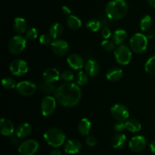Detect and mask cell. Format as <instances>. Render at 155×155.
Returning <instances> with one entry per match:
<instances>
[{"instance_id": "6da1fadb", "label": "cell", "mask_w": 155, "mask_h": 155, "mask_svg": "<svg viewBox=\"0 0 155 155\" xmlns=\"http://www.w3.org/2000/svg\"><path fill=\"white\" fill-rule=\"evenodd\" d=\"M54 98L58 102L64 107H75L81 100V89L79 85L76 83H64L56 89L54 92Z\"/></svg>"}, {"instance_id": "7a4b0ae2", "label": "cell", "mask_w": 155, "mask_h": 155, "mask_svg": "<svg viewBox=\"0 0 155 155\" xmlns=\"http://www.w3.org/2000/svg\"><path fill=\"white\" fill-rule=\"evenodd\" d=\"M128 12V5L125 0H111L105 7V15L113 21L123 19Z\"/></svg>"}, {"instance_id": "3957f363", "label": "cell", "mask_w": 155, "mask_h": 155, "mask_svg": "<svg viewBox=\"0 0 155 155\" xmlns=\"http://www.w3.org/2000/svg\"><path fill=\"white\" fill-rule=\"evenodd\" d=\"M44 140L50 146L58 148L65 143L66 136L64 132L58 128L48 129L43 134Z\"/></svg>"}, {"instance_id": "277c9868", "label": "cell", "mask_w": 155, "mask_h": 155, "mask_svg": "<svg viewBox=\"0 0 155 155\" xmlns=\"http://www.w3.org/2000/svg\"><path fill=\"white\" fill-rule=\"evenodd\" d=\"M148 45V39L146 35L141 33H136L130 38V46L135 53L141 54L146 51Z\"/></svg>"}, {"instance_id": "5b68a950", "label": "cell", "mask_w": 155, "mask_h": 155, "mask_svg": "<svg viewBox=\"0 0 155 155\" xmlns=\"http://www.w3.org/2000/svg\"><path fill=\"white\" fill-rule=\"evenodd\" d=\"M117 62L120 65H128L132 59V50L124 45H119L114 51Z\"/></svg>"}, {"instance_id": "8992f818", "label": "cell", "mask_w": 155, "mask_h": 155, "mask_svg": "<svg viewBox=\"0 0 155 155\" xmlns=\"http://www.w3.org/2000/svg\"><path fill=\"white\" fill-rule=\"evenodd\" d=\"M8 50L12 54H19L24 51L27 46V39L20 35L13 36L9 40Z\"/></svg>"}, {"instance_id": "52a82bcc", "label": "cell", "mask_w": 155, "mask_h": 155, "mask_svg": "<svg viewBox=\"0 0 155 155\" xmlns=\"http://www.w3.org/2000/svg\"><path fill=\"white\" fill-rule=\"evenodd\" d=\"M56 98L51 95H46L44 97L41 101V113L42 116L49 117L53 114L56 108Z\"/></svg>"}, {"instance_id": "ba28073f", "label": "cell", "mask_w": 155, "mask_h": 155, "mask_svg": "<svg viewBox=\"0 0 155 155\" xmlns=\"http://www.w3.org/2000/svg\"><path fill=\"white\" fill-rule=\"evenodd\" d=\"M9 71L11 74L17 77H22L27 74L29 66L27 61L22 59H16L9 65Z\"/></svg>"}, {"instance_id": "9c48e42d", "label": "cell", "mask_w": 155, "mask_h": 155, "mask_svg": "<svg viewBox=\"0 0 155 155\" xmlns=\"http://www.w3.org/2000/svg\"><path fill=\"white\" fill-rule=\"evenodd\" d=\"M37 86L33 82L28 80L21 81L17 84L16 91L20 95L24 97H30L34 95Z\"/></svg>"}, {"instance_id": "30bf717a", "label": "cell", "mask_w": 155, "mask_h": 155, "mask_svg": "<svg viewBox=\"0 0 155 155\" xmlns=\"http://www.w3.org/2000/svg\"><path fill=\"white\" fill-rule=\"evenodd\" d=\"M39 144L35 139H27L20 144L18 152L21 155H34L39 149Z\"/></svg>"}, {"instance_id": "8fae6325", "label": "cell", "mask_w": 155, "mask_h": 155, "mask_svg": "<svg viewBox=\"0 0 155 155\" xmlns=\"http://www.w3.org/2000/svg\"><path fill=\"white\" fill-rule=\"evenodd\" d=\"M112 117L117 121H127L130 116L128 108L124 104H116L110 108Z\"/></svg>"}, {"instance_id": "7c38bea8", "label": "cell", "mask_w": 155, "mask_h": 155, "mask_svg": "<svg viewBox=\"0 0 155 155\" xmlns=\"http://www.w3.org/2000/svg\"><path fill=\"white\" fill-rule=\"evenodd\" d=\"M51 48L54 54L61 57L65 56L69 51V45L63 39H54L51 42Z\"/></svg>"}, {"instance_id": "4fadbf2b", "label": "cell", "mask_w": 155, "mask_h": 155, "mask_svg": "<svg viewBox=\"0 0 155 155\" xmlns=\"http://www.w3.org/2000/svg\"><path fill=\"white\" fill-rule=\"evenodd\" d=\"M147 141L144 136H136L132 138L129 142V147L133 152H140L146 147Z\"/></svg>"}, {"instance_id": "5bb4252c", "label": "cell", "mask_w": 155, "mask_h": 155, "mask_svg": "<svg viewBox=\"0 0 155 155\" xmlns=\"http://www.w3.org/2000/svg\"><path fill=\"white\" fill-rule=\"evenodd\" d=\"M67 62H68L70 68L76 70V71L81 70L85 66V62L83 58L80 54H70L67 58Z\"/></svg>"}, {"instance_id": "9a60e30c", "label": "cell", "mask_w": 155, "mask_h": 155, "mask_svg": "<svg viewBox=\"0 0 155 155\" xmlns=\"http://www.w3.org/2000/svg\"><path fill=\"white\" fill-rule=\"evenodd\" d=\"M15 132L14 124L7 118H2L0 120V133L4 136H10Z\"/></svg>"}, {"instance_id": "2e32d148", "label": "cell", "mask_w": 155, "mask_h": 155, "mask_svg": "<svg viewBox=\"0 0 155 155\" xmlns=\"http://www.w3.org/2000/svg\"><path fill=\"white\" fill-rule=\"evenodd\" d=\"M61 78V74L56 68H49L44 71L42 74V80L48 82V83H54L58 81Z\"/></svg>"}, {"instance_id": "e0dca14e", "label": "cell", "mask_w": 155, "mask_h": 155, "mask_svg": "<svg viewBox=\"0 0 155 155\" xmlns=\"http://www.w3.org/2000/svg\"><path fill=\"white\" fill-rule=\"evenodd\" d=\"M82 148V145L77 139H68L64 143V149L69 154H75L80 152Z\"/></svg>"}, {"instance_id": "ac0fdd59", "label": "cell", "mask_w": 155, "mask_h": 155, "mask_svg": "<svg viewBox=\"0 0 155 155\" xmlns=\"http://www.w3.org/2000/svg\"><path fill=\"white\" fill-rule=\"evenodd\" d=\"M85 71L89 77H94L97 76L99 72V65L98 62L94 59H89L85 63Z\"/></svg>"}, {"instance_id": "d6986e66", "label": "cell", "mask_w": 155, "mask_h": 155, "mask_svg": "<svg viewBox=\"0 0 155 155\" xmlns=\"http://www.w3.org/2000/svg\"><path fill=\"white\" fill-rule=\"evenodd\" d=\"M32 133V127L28 123H23L15 129V135L20 139L28 137Z\"/></svg>"}, {"instance_id": "ffe728a7", "label": "cell", "mask_w": 155, "mask_h": 155, "mask_svg": "<svg viewBox=\"0 0 155 155\" xmlns=\"http://www.w3.org/2000/svg\"><path fill=\"white\" fill-rule=\"evenodd\" d=\"M91 127H92V124L90 120L88 118H83L80 120L77 125V131L80 136H89V132L91 130Z\"/></svg>"}, {"instance_id": "44dd1931", "label": "cell", "mask_w": 155, "mask_h": 155, "mask_svg": "<svg viewBox=\"0 0 155 155\" xmlns=\"http://www.w3.org/2000/svg\"><path fill=\"white\" fill-rule=\"evenodd\" d=\"M12 27H13L14 30L18 34L26 33V31L27 30V21L24 18H20V17L15 18L13 23H12Z\"/></svg>"}, {"instance_id": "7402d4cb", "label": "cell", "mask_w": 155, "mask_h": 155, "mask_svg": "<svg viewBox=\"0 0 155 155\" xmlns=\"http://www.w3.org/2000/svg\"><path fill=\"white\" fill-rule=\"evenodd\" d=\"M37 87L38 89L39 90V92L45 94V95H50V94L55 92L56 90L55 86L53 85V83H48V82L45 81V80H44L39 81Z\"/></svg>"}, {"instance_id": "603a6c76", "label": "cell", "mask_w": 155, "mask_h": 155, "mask_svg": "<svg viewBox=\"0 0 155 155\" xmlns=\"http://www.w3.org/2000/svg\"><path fill=\"white\" fill-rule=\"evenodd\" d=\"M123 71L119 68H112L106 73V78L110 82H117L121 79Z\"/></svg>"}, {"instance_id": "cb8c5ba5", "label": "cell", "mask_w": 155, "mask_h": 155, "mask_svg": "<svg viewBox=\"0 0 155 155\" xmlns=\"http://www.w3.org/2000/svg\"><path fill=\"white\" fill-rule=\"evenodd\" d=\"M127 142V136L124 133H117L111 140V145L114 149H120L124 148Z\"/></svg>"}, {"instance_id": "d4e9b609", "label": "cell", "mask_w": 155, "mask_h": 155, "mask_svg": "<svg viewBox=\"0 0 155 155\" xmlns=\"http://www.w3.org/2000/svg\"><path fill=\"white\" fill-rule=\"evenodd\" d=\"M127 38V33L123 29H118L112 33V39L116 45H122Z\"/></svg>"}, {"instance_id": "484cf974", "label": "cell", "mask_w": 155, "mask_h": 155, "mask_svg": "<svg viewBox=\"0 0 155 155\" xmlns=\"http://www.w3.org/2000/svg\"><path fill=\"white\" fill-rule=\"evenodd\" d=\"M63 26L59 23H54L51 24L48 30V34L53 39H57L63 33Z\"/></svg>"}, {"instance_id": "4316f807", "label": "cell", "mask_w": 155, "mask_h": 155, "mask_svg": "<svg viewBox=\"0 0 155 155\" xmlns=\"http://www.w3.org/2000/svg\"><path fill=\"white\" fill-rule=\"evenodd\" d=\"M67 25L70 29L74 30H79L82 27V21L75 15H70L67 18Z\"/></svg>"}, {"instance_id": "83f0119b", "label": "cell", "mask_w": 155, "mask_h": 155, "mask_svg": "<svg viewBox=\"0 0 155 155\" xmlns=\"http://www.w3.org/2000/svg\"><path fill=\"white\" fill-rule=\"evenodd\" d=\"M126 124H127V130H129L131 133H138L142 129V125L139 123V121H138L136 119H130L127 120L126 121Z\"/></svg>"}, {"instance_id": "f1b7e54d", "label": "cell", "mask_w": 155, "mask_h": 155, "mask_svg": "<svg viewBox=\"0 0 155 155\" xmlns=\"http://www.w3.org/2000/svg\"><path fill=\"white\" fill-rule=\"evenodd\" d=\"M151 27H152V18L150 15H145L140 21L141 30L143 32H148Z\"/></svg>"}, {"instance_id": "f546056e", "label": "cell", "mask_w": 155, "mask_h": 155, "mask_svg": "<svg viewBox=\"0 0 155 155\" xmlns=\"http://www.w3.org/2000/svg\"><path fill=\"white\" fill-rule=\"evenodd\" d=\"M102 23L101 21L98 19H92L89 20L86 23V28L91 32H97L101 28Z\"/></svg>"}, {"instance_id": "4dcf8cb0", "label": "cell", "mask_w": 155, "mask_h": 155, "mask_svg": "<svg viewBox=\"0 0 155 155\" xmlns=\"http://www.w3.org/2000/svg\"><path fill=\"white\" fill-rule=\"evenodd\" d=\"M145 70L148 74H155V54L150 57L145 62Z\"/></svg>"}, {"instance_id": "1f68e13d", "label": "cell", "mask_w": 155, "mask_h": 155, "mask_svg": "<svg viewBox=\"0 0 155 155\" xmlns=\"http://www.w3.org/2000/svg\"><path fill=\"white\" fill-rule=\"evenodd\" d=\"M18 83L15 81V80L11 77H4L2 80V86L5 89H16V86Z\"/></svg>"}, {"instance_id": "d6a6232c", "label": "cell", "mask_w": 155, "mask_h": 155, "mask_svg": "<svg viewBox=\"0 0 155 155\" xmlns=\"http://www.w3.org/2000/svg\"><path fill=\"white\" fill-rule=\"evenodd\" d=\"M88 76L89 75L86 72L80 71L77 74V77H76L77 84H78L79 86H84V85L87 84L88 81H89V77H88Z\"/></svg>"}, {"instance_id": "836d02e7", "label": "cell", "mask_w": 155, "mask_h": 155, "mask_svg": "<svg viewBox=\"0 0 155 155\" xmlns=\"http://www.w3.org/2000/svg\"><path fill=\"white\" fill-rule=\"evenodd\" d=\"M61 79L65 83H71L74 79V75L73 72L69 70H65L61 74Z\"/></svg>"}, {"instance_id": "e575fe53", "label": "cell", "mask_w": 155, "mask_h": 155, "mask_svg": "<svg viewBox=\"0 0 155 155\" xmlns=\"http://www.w3.org/2000/svg\"><path fill=\"white\" fill-rule=\"evenodd\" d=\"M24 37L27 39V40L33 41L35 40L38 37V31L34 27L28 29L25 33V36Z\"/></svg>"}, {"instance_id": "d590c367", "label": "cell", "mask_w": 155, "mask_h": 155, "mask_svg": "<svg viewBox=\"0 0 155 155\" xmlns=\"http://www.w3.org/2000/svg\"><path fill=\"white\" fill-rule=\"evenodd\" d=\"M101 47L107 51H112L115 50V43L110 39H104L101 43Z\"/></svg>"}, {"instance_id": "8d00e7d4", "label": "cell", "mask_w": 155, "mask_h": 155, "mask_svg": "<svg viewBox=\"0 0 155 155\" xmlns=\"http://www.w3.org/2000/svg\"><path fill=\"white\" fill-rule=\"evenodd\" d=\"M52 42V38L51 37L50 35L42 34L39 36V42H40V44H42V45L47 46V45H51Z\"/></svg>"}, {"instance_id": "74e56055", "label": "cell", "mask_w": 155, "mask_h": 155, "mask_svg": "<svg viewBox=\"0 0 155 155\" xmlns=\"http://www.w3.org/2000/svg\"><path fill=\"white\" fill-rule=\"evenodd\" d=\"M114 130L117 132V133H122V132L125 131L127 130V124H126V121H118L117 124H114Z\"/></svg>"}, {"instance_id": "f35d334b", "label": "cell", "mask_w": 155, "mask_h": 155, "mask_svg": "<svg viewBox=\"0 0 155 155\" xmlns=\"http://www.w3.org/2000/svg\"><path fill=\"white\" fill-rule=\"evenodd\" d=\"M101 36L104 39H109V38L112 36L111 31L107 26H104L101 28Z\"/></svg>"}, {"instance_id": "ab89813d", "label": "cell", "mask_w": 155, "mask_h": 155, "mask_svg": "<svg viewBox=\"0 0 155 155\" xmlns=\"http://www.w3.org/2000/svg\"><path fill=\"white\" fill-rule=\"evenodd\" d=\"M86 143L88 146L94 147L97 145V139L93 136H87L86 139Z\"/></svg>"}, {"instance_id": "60d3db41", "label": "cell", "mask_w": 155, "mask_h": 155, "mask_svg": "<svg viewBox=\"0 0 155 155\" xmlns=\"http://www.w3.org/2000/svg\"><path fill=\"white\" fill-rule=\"evenodd\" d=\"M20 139L19 137H18L17 136V135H12V136H9V142H10V143L12 144V145H15V146H17V145H18V144H19V139Z\"/></svg>"}, {"instance_id": "b9f144b4", "label": "cell", "mask_w": 155, "mask_h": 155, "mask_svg": "<svg viewBox=\"0 0 155 155\" xmlns=\"http://www.w3.org/2000/svg\"><path fill=\"white\" fill-rule=\"evenodd\" d=\"M61 11H62V13H63L64 15H66L67 17L71 15V8L68 7V6H67V5L62 6Z\"/></svg>"}, {"instance_id": "7bdbcfd3", "label": "cell", "mask_w": 155, "mask_h": 155, "mask_svg": "<svg viewBox=\"0 0 155 155\" xmlns=\"http://www.w3.org/2000/svg\"><path fill=\"white\" fill-rule=\"evenodd\" d=\"M49 155H61V152L58 149H53L52 151H50Z\"/></svg>"}, {"instance_id": "ee69618b", "label": "cell", "mask_w": 155, "mask_h": 155, "mask_svg": "<svg viewBox=\"0 0 155 155\" xmlns=\"http://www.w3.org/2000/svg\"><path fill=\"white\" fill-rule=\"evenodd\" d=\"M146 35L147 38H148V39H153L154 36V33L153 31H150V30H148V32H147V34Z\"/></svg>"}, {"instance_id": "f6af8a7d", "label": "cell", "mask_w": 155, "mask_h": 155, "mask_svg": "<svg viewBox=\"0 0 155 155\" xmlns=\"http://www.w3.org/2000/svg\"><path fill=\"white\" fill-rule=\"evenodd\" d=\"M150 150H151V152L155 154V141L150 144Z\"/></svg>"}, {"instance_id": "bcb514c9", "label": "cell", "mask_w": 155, "mask_h": 155, "mask_svg": "<svg viewBox=\"0 0 155 155\" xmlns=\"http://www.w3.org/2000/svg\"><path fill=\"white\" fill-rule=\"evenodd\" d=\"M147 2H148V4H149L151 7L155 8V0H147Z\"/></svg>"}]
</instances>
